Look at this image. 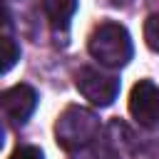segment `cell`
Segmentation results:
<instances>
[{"mask_svg": "<svg viewBox=\"0 0 159 159\" xmlns=\"http://www.w3.org/2000/svg\"><path fill=\"white\" fill-rule=\"evenodd\" d=\"M129 114L139 127H159V87L152 80H139L129 94Z\"/></svg>", "mask_w": 159, "mask_h": 159, "instance_id": "277c9868", "label": "cell"}, {"mask_svg": "<svg viewBox=\"0 0 159 159\" xmlns=\"http://www.w3.org/2000/svg\"><path fill=\"white\" fill-rule=\"evenodd\" d=\"M104 2H107L109 7H127L132 0H104Z\"/></svg>", "mask_w": 159, "mask_h": 159, "instance_id": "30bf717a", "label": "cell"}, {"mask_svg": "<svg viewBox=\"0 0 159 159\" xmlns=\"http://www.w3.org/2000/svg\"><path fill=\"white\" fill-rule=\"evenodd\" d=\"M77 89L97 107H109L119 94V77L97 67H82L77 72Z\"/></svg>", "mask_w": 159, "mask_h": 159, "instance_id": "3957f363", "label": "cell"}, {"mask_svg": "<svg viewBox=\"0 0 159 159\" xmlns=\"http://www.w3.org/2000/svg\"><path fill=\"white\" fill-rule=\"evenodd\" d=\"M87 50H89V55L99 65L112 67V70L124 67L132 60V55H134L132 35L119 22H102V25H97L92 30V35H89Z\"/></svg>", "mask_w": 159, "mask_h": 159, "instance_id": "7a4b0ae2", "label": "cell"}, {"mask_svg": "<svg viewBox=\"0 0 159 159\" xmlns=\"http://www.w3.org/2000/svg\"><path fill=\"white\" fill-rule=\"evenodd\" d=\"M144 40H147V45L154 52H159V12L147 17V22H144Z\"/></svg>", "mask_w": 159, "mask_h": 159, "instance_id": "ba28073f", "label": "cell"}, {"mask_svg": "<svg viewBox=\"0 0 159 159\" xmlns=\"http://www.w3.org/2000/svg\"><path fill=\"white\" fill-rule=\"evenodd\" d=\"M17 60H20V47L12 40V35L5 32V37H2V72H10Z\"/></svg>", "mask_w": 159, "mask_h": 159, "instance_id": "52a82bcc", "label": "cell"}, {"mask_svg": "<svg viewBox=\"0 0 159 159\" xmlns=\"http://www.w3.org/2000/svg\"><path fill=\"white\" fill-rule=\"evenodd\" d=\"M42 10L52 25L55 32H67L70 30V20L77 10V0H40Z\"/></svg>", "mask_w": 159, "mask_h": 159, "instance_id": "8992f818", "label": "cell"}, {"mask_svg": "<svg viewBox=\"0 0 159 159\" xmlns=\"http://www.w3.org/2000/svg\"><path fill=\"white\" fill-rule=\"evenodd\" d=\"M10 159H45V154H42V149L40 147H17L12 154H10Z\"/></svg>", "mask_w": 159, "mask_h": 159, "instance_id": "9c48e42d", "label": "cell"}, {"mask_svg": "<svg viewBox=\"0 0 159 159\" xmlns=\"http://www.w3.org/2000/svg\"><path fill=\"white\" fill-rule=\"evenodd\" d=\"M99 132H102L99 117L92 109L80 107V104H70L55 122V139L67 152L87 149L89 144L99 139Z\"/></svg>", "mask_w": 159, "mask_h": 159, "instance_id": "6da1fadb", "label": "cell"}, {"mask_svg": "<svg viewBox=\"0 0 159 159\" xmlns=\"http://www.w3.org/2000/svg\"><path fill=\"white\" fill-rule=\"evenodd\" d=\"M37 107V92L30 84H12L2 92V112L12 124H25Z\"/></svg>", "mask_w": 159, "mask_h": 159, "instance_id": "5b68a950", "label": "cell"}]
</instances>
